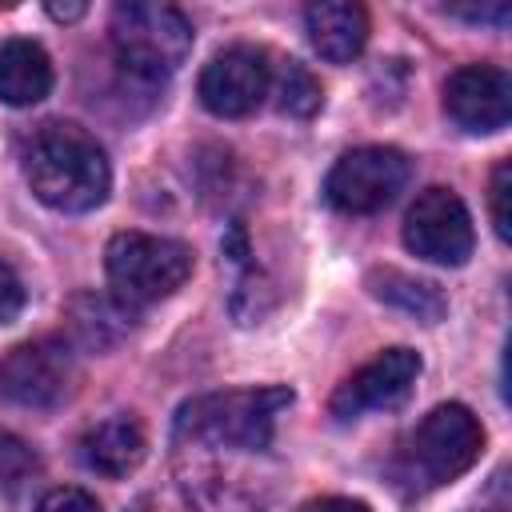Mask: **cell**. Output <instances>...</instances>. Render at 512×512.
I'll list each match as a JSON object with an SVG mask.
<instances>
[{
  "label": "cell",
  "mask_w": 512,
  "mask_h": 512,
  "mask_svg": "<svg viewBox=\"0 0 512 512\" xmlns=\"http://www.w3.org/2000/svg\"><path fill=\"white\" fill-rule=\"evenodd\" d=\"M24 308V288H20V280H16V272L0 260V324H8L16 312Z\"/></svg>",
  "instance_id": "ffe728a7"
},
{
  "label": "cell",
  "mask_w": 512,
  "mask_h": 512,
  "mask_svg": "<svg viewBox=\"0 0 512 512\" xmlns=\"http://www.w3.org/2000/svg\"><path fill=\"white\" fill-rule=\"evenodd\" d=\"M508 196H512V164L500 160L492 168V228L500 240L512 236V212H508Z\"/></svg>",
  "instance_id": "ac0fdd59"
},
{
  "label": "cell",
  "mask_w": 512,
  "mask_h": 512,
  "mask_svg": "<svg viewBox=\"0 0 512 512\" xmlns=\"http://www.w3.org/2000/svg\"><path fill=\"white\" fill-rule=\"evenodd\" d=\"M484 448V428L464 404H440L432 408L408 436V472L436 488L456 476H464Z\"/></svg>",
  "instance_id": "5b68a950"
},
{
  "label": "cell",
  "mask_w": 512,
  "mask_h": 512,
  "mask_svg": "<svg viewBox=\"0 0 512 512\" xmlns=\"http://www.w3.org/2000/svg\"><path fill=\"white\" fill-rule=\"evenodd\" d=\"M104 268H108L116 304L128 312V308H144L172 296L192 276V248L168 236L120 232L108 240Z\"/></svg>",
  "instance_id": "277c9868"
},
{
  "label": "cell",
  "mask_w": 512,
  "mask_h": 512,
  "mask_svg": "<svg viewBox=\"0 0 512 512\" xmlns=\"http://www.w3.org/2000/svg\"><path fill=\"white\" fill-rule=\"evenodd\" d=\"M368 288H372L376 300H384V304H392V308H400V312H408V316H416L424 324H436L448 312V304H444V296H440L436 284L416 280V276L396 272V268L372 272L368 276Z\"/></svg>",
  "instance_id": "9a60e30c"
},
{
  "label": "cell",
  "mask_w": 512,
  "mask_h": 512,
  "mask_svg": "<svg viewBox=\"0 0 512 512\" xmlns=\"http://www.w3.org/2000/svg\"><path fill=\"white\" fill-rule=\"evenodd\" d=\"M304 28H308L312 48L332 64L356 60L360 48L368 44V12L360 4H348V0L308 4L304 8Z\"/></svg>",
  "instance_id": "7c38bea8"
},
{
  "label": "cell",
  "mask_w": 512,
  "mask_h": 512,
  "mask_svg": "<svg viewBox=\"0 0 512 512\" xmlns=\"http://www.w3.org/2000/svg\"><path fill=\"white\" fill-rule=\"evenodd\" d=\"M112 48L128 80L160 84L192 52V24L172 4H116L112 12Z\"/></svg>",
  "instance_id": "3957f363"
},
{
  "label": "cell",
  "mask_w": 512,
  "mask_h": 512,
  "mask_svg": "<svg viewBox=\"0 0 512 512\" xmlns=\"http://www.w3.org/2000/svg\"><path fill=\"white\" fill-rule=\"evenodd\" d=\"M300 512H372V508L348 496H320V500H308Z\"/></svg>",
  "instance_id": "44dd1931"
},
{
  "label": "cell",
  "mask_w": 512,
  "mask_h": 512,
  "mask_svg": "<svg viewBox=\"0 0 512 512\" xmlns=\"http://www.w3.org/2000/svg\"><path fill=\"white\" fill-rule=\"evenodd\" d=\"M24 180L56 212H92L108 200L112 168L80 124H40L24 144Z\"/></svg>",
  "instance_id": "6da1fadb"
},
{
  "label": "cell",
  "mask_w": 512,
  "mask_h": 512,
  "mask_svg": "<svg viewBox=\"0 0 512 512\" xmlns=\"http://www.w3.org/2000/svg\"><path fill=\"white\" fill-rule=\"evenodd\" d=\"M420 352L412 348H384L376 360H368L364 368H356L336 392H332V416L336 420H356L364 412H380V408H396L408 400L416 376H420Z\"/></svg>",
  "instance_id": "30bf717a"
},
{
  "label": "cell",
  "mask_w": 512,
  "mask_h": 512,
  "mask_svg": "<svg viewBox=\"0 0 512 512\" xmlns=\"http://www.w3.org/2000/svg\"><path fill=\"white\" fill-rule=\"evenodd\" d=\"M52 92V60L36 40H8L0 48V100L12 108L40 104Z\"/></svg>",
  "instance_id": "5bb4252c"
},
{
  "label": "cell",
  "mask_w": 512,
  "mask_h": 512,
  "mask_svg": "<svg viewBox=\"0 0 512 512\" xmlns=\"http://www.w3.org/2000/svg\"><path fill=\"white\" fill-rule=\"evenodd\" d=\"M404 244L420 260L460 268L476 248L472 216L452 188H424L404 216Z\"/></svg>",
  "instance_id": "ba28073f"
},
{
  "label": "cell",
  "mask_w": 512,
  "mask_h": 512,
  "mask_svg": "<svg viewBox=\"0 0 512 512\" xmlns=\"http://www.w3.org/2000/svg\"><path fill=\"white\" fill-rule=\"evenodd\" d=\"M48 12L56 20H76V16H84V4H48Z\"/></svg>",
  "instance_id": "7402d4cb"
},
{
  "label": "cell",
  "mask_w": 512,
  "mask_h": 512,
  "mask_svg": "<svg viewBox=\"0 0 512 512\" xmlns=\"http://www.w3.org/2000/svg\"><path fill=\"white\" fill-rule=\"evenodd\" d=\"M144 452H148V436H144L140 420L128 412H116V416L92 424L80 440L84 464L100 476H128L144 460Z\"/></svg>",
  "instance_id": "4fadbf2b"
},
{
  "label": "cell",
  "mask_w": 512,
  "mask_h": 512,
  "mask_svg": "<svg viewBox=\"0 0 512 512\" xmlns=\"http://www.w3.org/2000/svg\"><path fill=\"white\" fill-rule=\"evenodd\" d=\"M320 84L300 60H284L280 68V108L288 116H312L320 108Z\"/></svg>",
  "instance_id": "2e32d148"
},
{
  "label": "cell",
  "mask_w": 512,
  "mask_h": 512,
  "mask_svg": "<svg viewBox=\"0 0 512 512\" xmlns=\"http://www.w3.org/2000/svg\"><path fill=\"white\" fill-rule=\"evenodd\" d=\"M36 512H100V504L84 488H52V492H44Z\"/></svg>",
  "instance_id": "d6986e66"
},
{
  "label": "cell",
  "mask_w": 512,
  "mask_h": 512,
  "mask_svg": "<svg viewBox=\"0 0 512 512\" xmlns=\"http://www.w3.org/2000/svg\"><path fill=\"white\" fill-rule=\"evenodd\" d=\"M76 364L60 340H28L0 356V400L16 408H56L72 396Z\"/></svg>",
  "instance_id": "52a82bcc"
},
{
  "label": "cell",
  "mask_w": 512,
  "mask_h": 512,
  "mask_svg": "<svg viewBox=\"0 0 512 512\" xmlns=\"http://www.w3.org/2000/svg\"><path fill=\"white\" fill-rule=\"evenodd\" d=\"M408 176H412V164L404 152L384 148V144H368V148L344 152L332 164V172L324 180V196L340 212L368 216V212L388 208L404 192Z\"/></svg>",
  "instance_id": "8992f818"
},
{
  "label": "cell",
  "mask_w": 512,
  "mask_h": 512,
  "mask_svg": "<svg viewBox=\"0 0 512 512\" xmlns=\"http://www.w3.org/2000/svg\"><path fill=\"white\" fill-rule=\"evenodd\" d=\"M268 88H272L268 56L260 48H248V44L224 48L200 72V100L212 116H224V120L252 116L264 104Z\"/></svg>",
  "instance_id": "9c48e42d"
},
{
  "label": "cell",
  "mask_w": 512,
  "mask_h": 512,
  "mask_svg": "<svg viewBox=\"0 0 512 512\" xmlns=\"http://www.w3.org/2000/svg\"><path fill=\"white\" fill-rule=\"evenodd\" d=\"M36 476V456L20 436L0 432V496H20V488Z\"/></svg>",
  "instance_id": "e0dca14e"
},
{
  "label": "cell",
  "mask_w": 512,
  "mask_h": 512,
  "mask_svg": "<svg viewBox=\"0 0 512 512\" xmlns=\"http://www.w3.org/2000/svg\"><path fill=\"white\" fill-rule=\"evenodd\" d=\"M292 404V388H228L196 396L176 416V440L212 452H268L276 416Z\"/></svg>",
  "instance_id": "7a4b0ae2"
},
{
  "label": "cell",
  "mask_w": 512,
  "mask_h": 512,
  "mask_svg": "<svg viewBox=\"0 0 512 512\" xmlns=\"http://www.w3.org/2000/svg\"><path fill=\"white\" fill-rule=\"evenodd\" d=\"M444 112L464 132H500L512 116V84L496 64H464L444 84Z\"/></svg>",
  "instance_id": "8fae6325"
}]
</instances>
